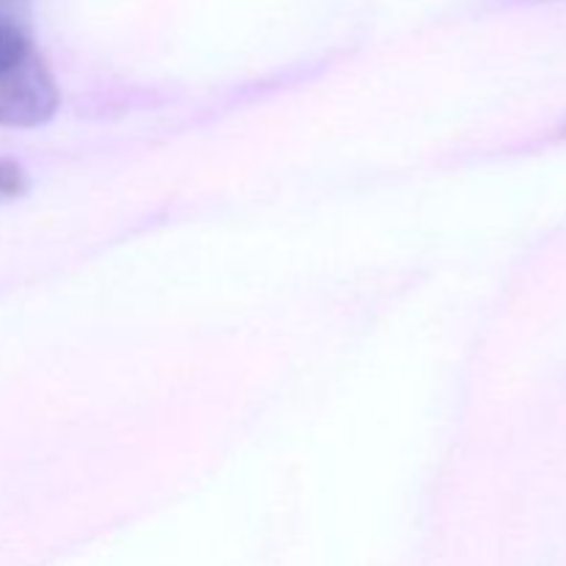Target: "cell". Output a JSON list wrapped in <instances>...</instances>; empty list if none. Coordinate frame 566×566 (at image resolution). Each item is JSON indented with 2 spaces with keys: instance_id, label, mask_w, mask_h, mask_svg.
Returning a JSON list of instances; mask_svg holds the SVG:
<instances>
[{
  "instance_id": "1",
  "label": "cell",
  "mask_w": 566,
  "mask_h": 566,
  "mask_svg": "<svg viewBox=\"0 0 566 566\" xmlns=\"http://www.w3.org/2000/svg\"><path fill=\"white\" fill-rule=\"evenodd\" d=\"M59 103V86L28 25V0H0V127L44 125Z\"/></svg>"
}]
</instances>
